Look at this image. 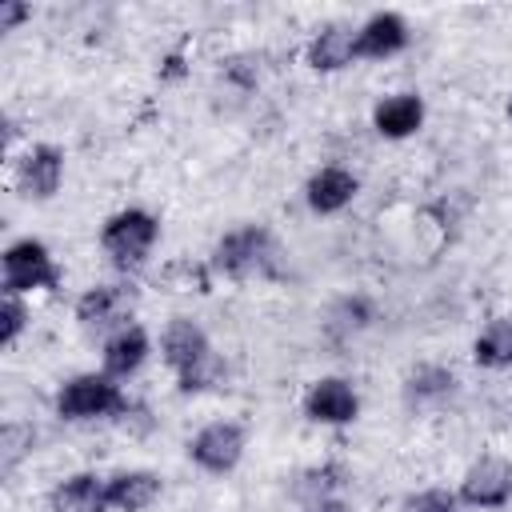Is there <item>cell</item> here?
<instances>
[{
  "instance_id": "1",
  "label": "cell",
  "mask_w": 512,
  "mask_h": 512,
  "mask_svg": "<svg viewBox=\"0 0 512 512\" xmlns=\"http://www.w3.org/2000/svg\"><path fill=\"white\" fill-rule=\"evenodd\" d=\"M160 352H164V364L176 372L184 392L208 388L216 380V360H212V348H208V336L200 332V324H192L184 316L168 320V328L160 336Z\"/></svg>"
},
{
  "instance_id": "2",
  "label": "cell",
  "mask_w": 512,
  "mask_h": 512,
  "mask_svg": "<svg viewBox=\"0 0 512 512\" xmlns=\"http://www.w3.org/2000/svg\"><path fill=\"white\" fill-rule=\"evenodd\" d=\"M156 232H160V224H156L152 212H144V208H124V212L108 216V224H104V232H100V244H104V252H108L120 268H136V264L148 256V248L156 244Z\"/></svg>"
},
{
  "instance_id": "3",
  "label": "cell",
  "mask_w": 512,
  "mask_h": 512,
  "mask_svg": "<svg viewBox=\"0 0 512 512\" xmlns=\"http://www.w3.org/2000/svg\"><path fill=\"white\" fill-rule=\"evenodd\" d=\"M124 392L112 384V376H96V372H84V376H72L60 392H56V412L68 416V420H96V416H112V412H124Z\"/></svg>"
},
{
  "instance_id": "4",
  "label": "cell",
  "mask_w": 512,
  "mask_h": 512,
  "mask_svg": "<svg viewBox=\"0 0 512 512\" xmlns=\"http://www.w3.org/2000/svg\"><path fill=\"white\" fill-rule=\"evenodd\" d=\"M212 264H216V272L236 276V280L260 276V272H268V264H272V236H268L264 228H256V224H252V228H236V232H228V236L216 244Z\"/></svg>"
},
{
  "instance_id": "5",
  "label": "cell",
  "mask_w": 512,
  "mask_h": 512,
  "mask_svg": "<svg viewBox=\"0 0 512 512\" xmlns=\"http://www.w3.org/2000/svg\"><path fill=\"white\" fill-rule=\"evenodd\" d=\"M60 272L52 264V252L40 240H16L4 252V296H20L32 288H56Z\"/></svg>"
},
{
  "instance_id": "6",
  "label": "cell",
  "mask_w": 512,
  "mask_h": 512,
  "mask_svg": "<svg viewBox=\"0 0 512 512\" xmlns=\"http://www.w3.org/2000/svg\"><path fill=\"white\" fill-rule=\"evenodd\" d=\"M512 496V464L504 456L476 460L460 480V500L472 508H504Z\"/></svg>"
},
{
  "instance_id": "7",
  "label": "cell",
  "mask_w": 512,
  "mask_h": 512,
  "mask_svg": "<svg viewBox=\"0 0 512 512\" xmlns=\"http://www.w3.org/2000/svg\"><path fill=\"white\" fill-rule=\"evenodd\" d=\"M188 456L204 468V472H232L244 456V432L228 420H216L208 428H200L188 444Z\"/></svg>"
},
{
  "instance_id": "8",
  "label": "cell",
  "mask_w": 512,
  "mask_h": 512,
  "mask_svg": "<svg viewBox=\"0 0 512 512\" xmlns=\"http://www.w3.org/2000/svg\"><path fill=\"white\" fill-rule=\"evenodd\" d=\"M304 412H308V420H316V424H348V420H356L360 400H356V392H352L348 380L324 376V380H316V384L308 388Z\"/></svg>"
},
{
  "instance_id": "9",
  "label": "cell",
  "mask_w": 512,
  "mask_h": 512,
  "mask_svg": "<svg viewBox=\"0 0 512 512\" xmlns=\"http://www.w3.org/2000/svg\"><path fill=\"white\" fill-rule=\"evenodd\" d=\"M60 176H64V156L60 148L52 144H36L24 152L20 168H16V184L24 196H36V200H48L56 188H60Z\"/></svg>"
},
{
  "instance_id": "10",
  "label": "cell",
  "mask_w": 512,
  "mask_h": 512,
  "mask_svg": "<svg viewBox=\"0 0 512 512\" xmlns=\"http://www.w3.org/2000/svg\"><path fill=\"white\" fill-rule=\"evenodd\" d=\"M404 44H408V24L396 12H376L356 28V56H368V60L396 56Z\"/></svg>"
},
{
  "instance_id": "11",
  "label": "cell",
  "mask_w": 512,
  "mask_h": 512,
  "mask_svg": "<svg viewBox=\"0 0 512 512\" xmlns=\"http://www.w3.org/2000/svg\"><path fill=\"white\" fill-rule=\"evenodd\" d=\"M420 120H424V104H420L416 92H396V96L380 100L376 112H372L376 132L388 136V140H404V136H412V132L420 128Z\"/></svg>"
},
{
  "instance_id": "12",
  "label": "cell",
  "mask_w": 512,
  "mask_h": 512,
  "mask_svg": "<svg viewBox=\"0 0 512 512\" xmlns=\"http://www.w3.org/2000/svg\"><path fill=\"white\" fill-rule=\"evenodd\" d=\"M156 496H160V476L148 468L116 472L108 480V508H116V512H144Z\"/></svg>"
},
{
  "instance_id": "13",
  "label": "cell",
  "mask_w": 512,
  "mask_h": 512,
  "mask_svg": "<svg viewBox=\"0 0 512 512\" xmlns=\"http://www.w3.org/2000/svg\"><path fill=\"white\" fill-rule=\"evenodd\" d=\"M104 508H108V480L92 472L68 476L52 492V512H104Z\"/></svg>"
},
{
  "instance_id": "14",
  "label": "cell",
  "mask_w": 512,
  "mask_h": 512,
  "mask_svg": "<svg viewBox=\"0 0 512 512\" xmlns=\"http://www.w3.org/2000/svg\"><path fill=\"white\" fill-rule=\"evenodd\" d=\"M144 356H148V336H144V328L124 324V328L104 344V376L124 380V376H132V372L144 364Z\"/></svg>"
},
{
  "instance_id": "15",
  "label": "cell",
  "mask_w": 512,
  "mask_h": 512,
  "mask_svg": "<svg viewBox=\"0 0 512 512\" xmlns=\"http://www.w3.org/2000/svg\"><path fill=\"white\" fill-rule=\"evenodd\" d=\"M356 196V176L348 168H320L308 180V208L312 212H340Z\"/></svg>"
},
{
  "instance_id": "16",
  "label": "cell",
  "mask_w": 512,
  "mask_h": 512,
  "mask_svg": "<svg viewBox=\"0 0 512 512\" xmlns=\"http://www.w3.org/2000/svg\"><path fill=\"white\" fill-rule=\"evenodd\" d=\"M352 60H356V32L344 28V24H328L308 48V64L320 68V72H336Z\"/></svg>"
},
{
  "instance_id": "17",
  "label": "cell",
  "mask_w": 512,
  "mask_h": 512,
  "mask_svg": "<svg viewBox=\"0 0 512 512\" xmlns=\"http://www.w3.org/2000/svg\"><path fill=\"white\" fill-rule=\"evenodd\" d=\"M120 312H124V292L112 284H96L76 300V320L84 328H104V324L120 320Z\"/></svg>"
},
{
  "instance_id": "18",
  "label": "cell",
  "mask_w": 512,
  "mask_h": 512,
  "mask_svg": "<svg viewBox=\"0 0 512 512\" xmlns=\"http://www.w3.org/2000/svg\"><path fill=\"white\" fill-rule=\"evenodd\" d=\"M476 364L484 368H512V320H492L476 344H472Z\"/></svg>"
},
{
  "instance_id": "19",
  "label": "cell",
  "mask_w": 512,
  "mask_h": 512,
  "mask_svg": "<svg viewBox=\"0 0 512 512\" xmlns=\"http://www.w3.org/2000/svg\"><path fill=\"white\" fill-rule=\"evenodd\" d=\"M24 320H28L24 304L16 296H4V304H0V336H4V344H12L24 332Z\"/></svg>"
},
{
  "instance_id": "20",
  "label": "cell",
  "mask_w": 512,
  "mask_h": 512,
  "mask_svg": "<svg viewBox=\"0 0 512 512\" xmlns=\"http://www.w3.org/2000/svg\"><path fill=\"white\" fill-rule=\"evenodd\" d=\"M404 512H456V496L440 492V488H428V492L404 500Z\"/></svg>"
},
{
  "instance_id": "21",
  "label": "cell",
  "mask_w": 512,
  "mask_h": 512,
  "mask_svg": "<svg viewBox=\"0 0 512 512\" xmlns=\"http://www.w3.org/2000/svg\"><path fill=\"white\" fill-rule=\"evenodd\" d=\"M24 16H28V8H24V4H16V0H4V4H0V28H4V32H8V28H16Z\"/></svg>"
},
{
  "instance_id": "22",
  "label": "cell",
  "mask_w": 512,
  "mask_h": 512,
  "mask_svg": "<svg viewBox=\"0 0 512 512\" xmlns=\"http://www.w3.org/2000/svg\"><path fill=\"white\" fill-rule=\"evenodd\" d=\"M308 512H352V508H348L344 500H328V496H324V500H312Z\"/></svg>"
},
{
  "instance_id": "23",
  "label": "cell",
  "mask_w": 512,
  "mask_h": 512,
  "mask_svg": "<svg viewBox=\"0 0 512 512\" xmlns=\"http://www.w3.org/2000/svg\"><path fill=\"white\" fill-rule=\"evenodd\" d=\"M508 112H512V104H508Z\"/></svg>"
}]
</instances>
